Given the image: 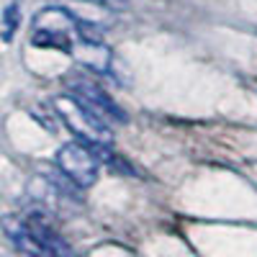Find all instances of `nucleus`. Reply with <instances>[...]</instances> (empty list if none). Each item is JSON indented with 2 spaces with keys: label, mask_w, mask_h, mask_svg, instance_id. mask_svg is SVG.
<instances>
[{
  "label": "nucleus",
  "mask_w": 257,
  "mask_h": 257,
  "mask_svg": "<svg viewBox=\"0 0 257 257\" xmlns=\"http://www.w3.org/2000/svg\"><path fill=\"white\" fill-rule=\"evenodd\" d=\"M3 231L11 244L29 254H72V247L36 213L29 216H6Z\"/></svg>",
  "instance_id": "1"
},
{
  "label": "nucleus",
  "mask_w": 257,
  "mask_h": 257,
  "mask_svg": "<svg viewBox=\"0 0 257 257\" xmlns=\"http://www.w3.org/2000/svg\"><path fill=\"white\" fill-rule=\"evenodd\" d=\"M88 24L80 21L75 13H70L67 8H44L34 16V34L31 41L36 47H52L59 52L72 54V36L82 39H98L93 34H88Z\"/></svg>",
  "instance_id": "2"
},
{
  "label": "nucleus",
  "mask_w": 257,
  "mask_h": 257,
  "mask_svg": "<svg viewBox=\"0 0 257 257\" xmlns=\"http://www.w3.org/2000/svg\"><path fill=\"white\" fill-rule=\"evenodd\" d=\"M59 118L67 123V128L80 139L88 142L90 147H103L111 144V128H108V118L100 116L93 105H88L85 100H80L77 95H62L54 100Z\"/></svg>",
  "instance_id": "3"
},
{
  "label": "nucleus",
  "mask_w": 257,
  "mask_h": 257,
  "mask_svg": "<svg viewBox=\"0 0 257 257\" xmlns=\"http://www.w3.org/2000/svg\"><path fill=\"white\" fill-rule=\"evenodd\" d=\"M54 162L59 167V173H64L75 185L90 188L98 180L100 173V157L88 142H67L57 149Z\"/></svg>",
  "instance_id": "4"
},
{
  "label": "nucleus",
  "mask_w": 257,
  "mask_h": 257,
  "mask_svg": "<svg viewBox=\"0 0 257 257\" xmlns=\"http://www.w3.org/2000/svg\"><path fill=\"white\" fill-rule=\"evenodd\" d=\"M67 90L72 93V95H77L80 100H85L88 105H93V108L100 113V116H105L111 123H128V116H126V111L121 108V105L105 93L100 85L95 82V80H90V77H85L82 72L80 75H75V77H67Z\"/></svg>",
  "instance_id": "5"
},
{
  "label": "nucleus",
  "mask_w": 257,
  "mask_h": 257,
  "mask_svg": "<svg viewBox=\"0 0 257 257\" xmlns=\"http://www.w3.org/2000/svg\"><path fill=\"white\" fill-rule=\"evenodd\" d=\"M18 8H21V0H13V3H8L6 11H3V41L6 44L13 39V34L18 29V16H21Z\"/></svg>",
  "instance_id": "6"
},
{
  "label": "nucleus",
  "mask_w": 257,
  "mask_h": 257,
  "mask_svg": "<svg viewBox=\"0 0 257 257\" xmlns=\"http://www.w3.org/2000/svg\"><path fill=\"white\" fill-rule=\"evenodd\" d=\"M85 3H95V6H103V8H113V11H118V8H123L128 0H85Z\"/></svg>",
  "instance_id": "7"
}]
</instances>
